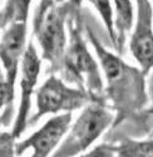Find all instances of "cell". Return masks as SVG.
Returning a JSON list of instances; mask_svg holds the SVG:
<instances>
[{
  "label": "cell",
  "instance_id": "11",
  "mask_svg": "<svg viewBox=\"0 0 153 157\" xmlns=\"http://www.w3.org/2000/svg\"><path fill=\"white\" fill-rule=\"evenodd\" d=\"M32 0H8L0 11V27H6L15 21H28Z\"/></svg>",
  "mask_w": 153,
  "mask_h": 157
},
{
  "label": "cell",
  "instance_id": "1",
  "mask_svg": "<svg viewBox=\"0 0 153 157\" xmlns=\"http://www.w3.org/2000/svg\"><path fill=\"white\" fill-rule=\"evenodd\" d=\"M87 36L98 57L106 79V94L117 112V118H124L146 108L148 106L147 75L142 69L109 52L89 27H87Z\"/></svg>",
  "mask_w": 153,
  "mask_h": 157
},
{
  "label": "cell",
  "instance_id": "7",
  "mask_svg": "<svg viewBox=\"0 0 153 157\" xmlns=\"http://www.w3.org/2000/svg\"><path fill=\"white\" fill-rule=\"evenodd\" d=\"M72 113H60L54 116L30 137L17 143V156L23 155L28 150H32L33 153L30 157H50L55 152L64 136L68 133Z\"/></svg>",
  "mask_w": 153,
  "mask_h": 157
},
{
  "label": "cell",
  "instance_id": "2",
  "mask_svg": "<svg viewBox=\"0 0 153 157\" xmlns=\"http://www.w3.org/2000/svg\"><path fill=\"white\" fill-rule=\"evenodd\" d=\"M68 44L62 63V73L65 81L89 93L93 101H102L104 92L100 67L89 52L83 38L79 11L72 13L68 19Z\"/></svg>",
  "mask_w": 153,
  "mask_h": 157
},
{
  "label": "cell",
  "instance_id": "4",
  "mask_svg": "<svg viewBox=\"0 0 153 157\" xmlns=\"http://www.w3.org/2000/svg\"><path fill=\"white\" fill-rule=\"evenodd\" d=\"M75 10L68 2L49 10L42 23L33 33L42 49V58L45 59L54 72L60 71L63 57L68 44V18Z\"/></svg>",
  "mask_w": 153,
  "mask_h": 157
},
{
  "label": "cell",
  "instance_id": "13",
  "mask_svg": "<svg viewBox=\"0 0 153 157\" xmlns=\"http://www.w3.org/2000/svg\"><path fill=\"white\" fill-rule=\"evenodd\" d=\"M85 2H88L97 10L99 17L103 20V24L106 25V29L109 36L112 38L114 47H116L117 42H116V29H114V13L110 0H85Z\"/></svg>",
  "mask_w": 153,
  "mask_h": 157
},
{
  "label": "cell",
  "instance_id": "17",
  "mask_svg": "<svg viewBox=\"0 0 153 157\" xmlns=\"http://www.w3.org/2000/svg\"><path fill=\"white\" fill-rule=\"evenodd\" d=\"M114 153H117L116 147L108 146V145H102L83 157H114Z\"/></svg>",
  "mask_w": 153,
  "mask_h": 157
},
{
  "label": "cell",
  "instance_id": "19",
  "mask_svg": "<svg viewBox=\"0 0 153 157\" xmlns=\"http://www.w3.org/2000/svg\"><path fill=\"white\" fill-rule=\"evenodd\" d=\"M68 3L70 4V6H72L75 11H79V9H80V4H82V0H68Z\"/></svg>",
  "mask_w": 153,
  "mask_h": 157
},
{
  "label": "cell",
  "instance_id": "6",
  "mask_svg": "<svg viewBox=\"0 0 153 157\" xmlns=\"http://www.w3.org/2000/svg\"><path fill=\"white\" fill-rule=\"evenodd\" d=\"M129 49L139 68L148 75L153 69V4L151 0H136Z\"/></svg>",
  "mask_w": 153,
  "mask_h": 157
},
{
  "label": "cell",
  "instance_id": "3",
  "mask_svg": "<svg viewBox=\"0 0 153 157\" xmlns=\"http://www.w3.org/2000/svg\"><path fill=\"white\" fill-rule=\"evenodd\" d=\"M114 116L103 101H92L83 108L69 133L50 157H74L85 152L113 123Z\"/></svg>",
  "mask_w": 153,
  "mask_h": 157
},
{
  "label": "cell",
  "instance_id": "9",
  "mask_svg": "<svg viewBox=\"0 0 153 157\" xmlns=\"http://www.w3.org/2000/svg\"><path fill=\"white\" fill-rule=\"evenodd\" d=\"M27 23L28 21L11 23L8 25V29L4 32L0 40V60L3 63L6 81L13 90L15 87L19 64L27 49Z\"/></svg>",
  "mask_w": 153,
  "mask_h": 157
},
{
  "label": "cell",
  "instance_id": "10",
  "mask_svg": "<svg viewBox=\"0 0 153 157\" xmlns=\"http://www.w3.org/2000/svg\"><path fill=\"white\" fill-rule=\"evenodd\" d=\"M114 2V29H116V49L121 50L125 36L134 24V9L131 0H113Z\"/></svg>",
  "mask_w": 153,
  "mask_h": 157
},
{
  "label": "cell",
  "instance_id": "15",
  "mask_svg": "<svg viewBox=\"0 0 153 157\" xmlns=\"http://www.w3.org/2000/svg\"><path fill=\"white\" fill-rule=\"evenodd\" d=\"M14 138L13 133L0 131V157H14L17 155Z\"/></svg>",
  "mask_w": 153,
  "mask_h": 157
},
{
  "label": "cell",
  "instance_id": "12",
  "mask_svg": "<svg viewBox=\"0 0 153 157\" xmlns=\"http://www.w3.org/2000/svg\"><path fill=\"white\" fill-rule=\"evenodd\" d=\"M116 150L122 157H153V138L143 141L125 140Z\"/></svg>",
  "mask_w": 153,
  "mask_h": 157
},
{
  "label": "cell",
  "instance_id": "18",
  "mask_svg": "<svg viewBox=\"0 0 153 157\" xmlns=\"http://www.w3.org/2000/svg\"><path fill=\"white\" fill-rule=\"evenodd\" d=\"M147 93H148V112L153 114V69L147 75Z\"/></svg>",
  "mask_w": 153,
  "mask_h": 157
},
{
  "label": "cell",
  "instance_id": "16",
  "mask_svg": "<svg viewBox=\"0 0 153 157\" xmlns=\"http://www.w3.org/2000/svg\"><path fill=\"white\" fill-rule=\"evenodd\" d=\"M14 99V90H13L6 81L5 73L0 68V109L6 104H10Z\"/></svg>",
  "mask_w": 153,
  "mask_h": 157
},
{
  "label": "cell",
  "instance_id": "5",
  "mask_svg": "<svg viewBox=\"0 0 153 157\" xmlns=\"http://www.w3.org/2000/svg\"><path fill=\"white\" fill-rule=\"evenodd\" d=\"M92 101L88 92L68 86L60 78L52 75L36 90V113L32 117V122L35 123L45 114L72 113L84 108Z\"/></svg>",
  "mask_w": 153,
  "mask_h": 157
},
{
  "label": "cell",
  "instance_id": "14",
  "mask_svg": "<svg viewBox=\"0 0 153 157\" xmlns=\"http://www.w3.org/2000/svg\"><path fill=\"white\" fill-rule=\"evenodd\" d=\"M63 3V0H40L39 5H38L35 13H34V19H33V29H35L38 25H39L43 20V18L45 17V14L52 10L53 8L58 6L59 4Z\"/></svg>",
  "mask_w": 153,
  "mask_h": 157
},
{
  "label": "cell",
  "instance_id": "8",
  "mask_svg": "<svg viewBox=\"0 0 153 157\" xmlns=\"http://www.w3.org/2000/svg\"><path fill=\"white\" fill-rule=\"evenodd\" d=\"M42 59L38 54L35 45L30 42L27 45L25 53L21 59V78H20V103L15 118L13 135L19 137L28 126L29 113L32 109V97L34 88L38 83V77L40 73Z\"/></svg>",
  "mask_w": 153,
  "mask_h": 157
}]
</instances>
